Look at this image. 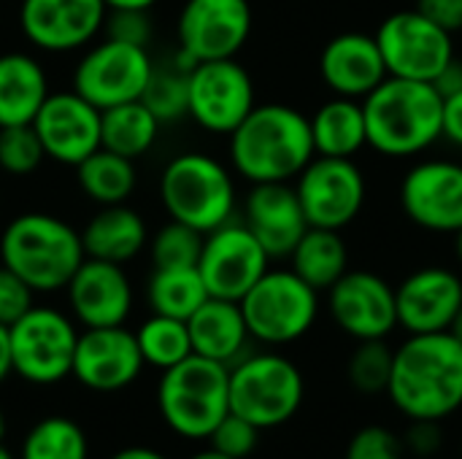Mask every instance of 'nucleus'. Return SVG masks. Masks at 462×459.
<instances>
[{
	"label": "nucleus",
	"instance_id": "nucleus-11",
	"mask_svg": "<svg viewBox=\"0 0 462 459\" xmlns=\"http://www.w3.org/2000/svg\"><path fill=\"white\" fill-rule=\"evenodd\" d=\"M295 192L303 206L309 227L322 230H344L349 227L368 197V184L355 160L341 157H319L298 173Z\"/></svg>",
	"mask_w": 462,
	"mask_h": 459
},
{
	"label": "nucleus",
	"instance_id": "nucleus-27",
	"mask_svg": "<svg viewBox=\"0 0 462 459\" xmlns=\"http://www.w3.org/2000/svg\"><path fill=\"white\" fill-rule=\"evenodd\" d=\"M49 97V78L41 62L24 51L0 54V127L30 124Z\"/></svg>",
	"mask_w": 462,
	"mask_h": 459
},
{
	"label": "nucleus",
	"instance_id": "nucleus-35",
	"mask_svg": "<svg viewBox=\"0 0 462 459\" xmlns=\"http://www.w3.org/2000/svg\"><path fill=\"white\" fill-rule=\"evenodd\" d=\"M135 341H138L143 365H152L157 371H168L192 354L187 322L173 319V317H162V314H152L135 330Z\"/></svg>",
	"mask_w": 462,
	"mask_h": 459
},
{
	"label": "nucleus",
	"instance_id": "nucleus-51",
	"mask_svg": "<svg viewBox=\"0 0 462 459\" xmlns=\"http://www.w3.org/2000/svg\"><path fill=\"white\" fill-rule=\"evenodd\" d=\"M449 333H452V335H455V338H457V341L462 344V306H460V311L455 314V322H452Z\"/></svg>",
	"mask_w": 462,
	"mask_h": 459
},
{
	"label": "nucleus",
	"instance_id": "nucleus-50",
	"mask_svg": "<svg viewBox=\"0 0 462 459\" xmlns=\"http://www.w3.org/2000/svg\"><path fill=\"white\" fill-rule=\"evenodd\" d=\"M189 459H233V457H227V454H222V452H217V449H203V452H198V454H192Z\"/></svg>",
	"mask_w": 462,
	"mask_h": 459
},
{
	"label": "nucleus",
	"instance_id": "nucleus-46",
	"mask_svg": "<svg viewBox=\"0 0 462 459\" xmlns=\"http://www.w3.org/2000/svg\"><path fill=\"white\" fill-rule=\"evenodd\" d=\"M433 87H436V92L441 95V97H449V95H455V92H460L462 89V60L455 54L452 60H449V65L430 81Z\"/></svg>",
	"mask_w": 462,
	"mask_h": 459
},
{
	"label": "nucleus",
	"instance_id": "nucleus-5",
	"mask_svg": "<svg viewBox=\"0 0 462 459\" xmlns=\"http://www.w3.org/2000/svg\"><path fill=\"white\" fill-rule=\"evenodd\" d=\"M157 409L171 433L187 441H208L214 427L230 414V368L189 354L162 371Z\"/></svg>",
	"mask_w": 462,
	"mask_h": 459
},
{
	"label": "nucleus",
	"instance_id": "nucleus-40",
	"mask_svg": "<svg viewBox=\"0 0 462 459\" xmlns=\"http://www.w3.org/2000/svg\"><path fill=\"white\" fill-rule=\"evenodd\" d=\"M257 444H260V430L252 422H246L244 417L233 414V411L208 436L211 449H217V452H222V454L233 459L252 457Z\"/></svg>",
	"mask_w": 462,
	"mask_h": 459
},
{
	"label": "nucleus",
	"instance_id": "nucleus-17",
	"mask_svg": "<svg viewBox=\"0 0 462 459\" xmlns=\"http://www.w3.org/2000/svg\"><path fill=\"white\" fill-rule=\"evenodd\" d=\"M328 311L355 341H379L398 327L395 287L371 271H346L328 289Z\"/></svg>",
	"mask_w": 462,
	"mask_h": 459
},
{
	"label": "nucleus",
	"instance_id": "nucleus-2",
	"mask_svg": "<svg viewBox=\"0 0 462 459\" xmlns=\"http://www.w3.org/2000/svg\"><path fill=\"white\" fill-rule=\"evenodd\" d=\"M230 165L249 184L295 181L314 157L309 116L284 103H263L227 135Z\"/></svg>",
	"mask_w": 462,
	"mask_h": 459
},
{
	"label": "nucleus",
	"instance_id": "nucleus-1",
	"mask_svg": "<svg viewBox=\"0 0 462 459\" xmlns=\"http://www.w3.org/2000/svg\"><path fill=\"white\" fill-rule=\"evenodd\" d=\"M387 398L409 422H447L462 409V344L447 333L409 335L393 357Z\"/></svg>",
	"mask_w": 462,
	"mask_h": 459
},
{
	"label": "nucleus",
	"instance_id": "nucleus-16",
	"mask_svg": "<svg viewBox=\"0 0 462 459\" xmlns=\"http://www.w3.org/2000/svg\"><path fill=\"white\" fill-rule=\"evenodd\" d=\"M401 208L411 225L439 235L462 230V162L422 160L401 181Z\"/></svg>",
	"mask_w": 462,
	"mask_h": 459
},
{
	"label": "nucleus",
	"instance_id": "nucleus-23",
	"mask_svg": "<svg viewBox=\"0 0 462 459\" xmlns=\"http://www.w3.org/2000/svg\"><path fill=\"white\" fill-rule=\"evenodd\" d=\"M241 222L260 241L271 260L290 257L303 233L309 230L303 206L290 181L252 184V192L244 200Z\"/></svg>",
	"mask_w": 462,
	"mask_h": 459
},
{
	"label": "nucleus",
	"instance_id": "nucleus-24",
	"mask_svg": "<svg viewBox=\"0 0 462 459\" xmlns=\"http://www.w3.org/2000/svg\"><path fill=\"white\" fill-rule=\"evenodd\" d=\"M319 73L333 95L355 100L368 97L390 76L376 38L365 32H341L330 38L319 54Z\"/></svg>",
	"mask_w": 462,
	"mask_h": 459
},
{
	"label": "nucleus",
	"instance_id": "nucleus-47",
	"mask_svg": "<svg viewBox=\"0 0 462 459\" xmlns=\"http://www.w3.org/2000/svg\"><path fill=\"white\" fill-rule=\"evenodd\" d=\"M11 346H8V327L0 325V384L11 376Z\"/></svg>",
	"mask_w": 462,
	"mask_h": 459
},
{
	"label": "nucleus",
	"instance_id": "nucleus-42",
	"mask_svg": "<svg viewBox=\"0 0 462 459\" xmlns=\"http://www.w3.org/2000/svg\"><path fill=\"white\" fill-rule=\"evenodd\" d=\"M32 289L0 262V325L11 327L22 314L32 308Z\"/></svg>",
	"mask_w": 462,
	"mask_h": 459
},
{
	"label": "nucleus",
	"instance_id": "nucleus-13",
	"mask_svg": "<svg viewBox=\"0 0 462 459\" xmlns=\"http://www.w3.org/2000/svg\"><path fill=\"white\" fill-rule=\"evenodd\" d=\"M254 106V81L236 57L198 62L189 70L187 116L206 133L230 135Z\"/></svg>",
	"mask_w": 462,
	"mask_h": 459
},
{
	"label": "nucleus",
	"instance_id": "nucleus-25",
	"mask_svg": "<svg viewBox=\"0 0 462 459\" xmlns=\"http://www.w3.org/2000/svg\"><path fill=\"white\" fill-rule=\"evenodd\" d=\"M187 330L192 354L222 363L227 368L246 354V346L252 341L241 306L236 300L222 298H208L187 319Z\"/></svg>",
	"mask_w": 462,
	"mask_h": 459
},
{
	"label": "nucleus",
	"instance_id": "nucleus-44",
	"mask_svg": "<svg viewBox=\"0 0 462 459\" xmlns=\"http://www.w3.org/2000/svg\"><path fill=\"white\" fill-rule=\"evenodd\" d=\"M414 8L449 35L462 32V0H417Z\"/></svg>",
	"mask_w": 462,
	"mask_h": 459
},
{
	"label": "nucleus",
	"instance_id": "nucleus-26",
	"mask_svg": "<svg viewBox=\"0 0 462 459\" xmlns=\"http://www.w3.org/2000/svg\"><path fill=\"white\" fill-rule=\"evenodd\" d=\"M149 243L146 222L130 206H100V211L84 225L81 246L84 257L125 265L135 260Z\"/></svg>",
	"mask_w": 462,
	"mask_h": 459
},
{
	"label": "nucleus",
	"instance_id": "nucleus-54",
	"mask_svg": "<svg viewBox=\"0 0 462 459\" xmlns=\"http://www.w3.org/2000/svg\"><path fill=\"white\" fill-rule=\"evenodd\" d=\"M0 459H16V457H14V454H11V452H8V449L0 444Z\"/></svg>",
	"mask_w": 462,
	"mask_h": 459
},
{
	"label": "nucleus",
	"instance_id": "nucleus-32",
	"mask_svg": "<svg viewBox=\"0 0 462 459\" xmlns=\"http://www.w3.org/2000/svg\"><path fill=\"white\" fill-rule=\"evenodd\" d=\"M208 298L198 268H154L146 281V303L152 314L187 322Z\"/></svg>",
	"mask_w": 462,
	"mask_h": 459
},
{
	"label": "nucleus",
	"instance_id": "nucleus-45",
	"mask_svg": "<svg viewBox=\"0 0 462 459\" xmlns=\"http://www.w3.org/2000/svg\"><path fill=\"white\" fill-rule=\"evenodd\" d=\"M444 138L462 149V89L444 97Z\"/></svg>",
	"mask_w": 462,
	"mask_h": 459
},
{
	"label": "nucleus",
	"instance_id": "nucleus-20",
	"mask_svg": "<svg viewBox=\"0 0 462 459\" xmlns=\"http://www.w3.org/2000/svg\"><path fill=\"white\" fill-rule=\"evenodd\" d=\"M30 124L38 133L46 157L60 165L76 168L100 149V108L76 89L49 92Z\"/></svg>",
	"mask_w": 462,
	"mask_h": 459
},
{
	"label": "nucleus",
	"instance_id": "nucleus-33",
	"mask_svg": "<svg viewBox=\"0 0 462 459\" xmlns=\"http://www.w3.org/2000/svg\"><path fill=\"white\" fill-rule=\"evenodd\" d=\"M19 459H89V441L79 422L43 417L27 430Z\"/></svg>",
	"mask_w": 462,
	"mask_h": 459
},
{
	"label": "nucleus",
	"instance_id": "nucleus-39",
	"mask_svg": "<svg viewBox=\"0 0 462 459\" xmlns=\"http://www.w3.org/2000/svg\"><path fill=\"white\" fill-rule=\"evenodd\" d=\"M406 446L401 433L384 427V425H365L360 427L349 444L344 459H406Z\"/></svg>",
	"mask_w": 462,
	"mask_h": 459
},
{
	"label": "nucleus",
	"instance_id": "nucleus-18",
	"mask_svg": "<svg viewBox=\"0 0 462 459\" xmlns=\"http://www.w3.org/2000/svg\"><path fill=\"white\" fill-rule=\"evenodd\" d=\"M143 371V357L125 325L84 327L76 341L70 376L92 392H119L135 384Z\"/></svg>",
	"mask_w": 462,
	"mask_h": 459
},
{
	"label": "nucleus",
	"instance_id": "nucleus-28",
	"mask_svg": "<svg viewBox=\"0 0 462 459\" xmlns=\"http://www.w3.org/2000/svg\"><path fill=\"white\" fill-rule=\"evenodd\" d=\"M309 124H311L314 154L319 157L355 160L368 146L363 100L333 95L309 116Z\"/></svg>",
	"mask_w": 462,
	"mask_h": 459
},
{
	"label": "nucleus",
	"instance_id": "nucleus-14",
	"mask_svg": "<svg viewBox=\"0 0 462 459\" xmlns=\"http://www.w3.org/2000/svg\"><path fill=\"white\" fill-rule=\"evenodd\" d=\"M271 257L244 222H225L203 235L198 273L211 298L241 300L268 271Z\"/></svg>",
	"mask_w": 462,
	"mask_h": 459
},
{
	"label": "nucleus",
	"instance_id": "nucleus-52",
	"mask_svg": "<svg viewBox=\"0 0 462 459\" xmlns=\"http://www.w3.org/2000/svg\"><path fill=\"white\" fill-rule=\"evenodd\" d=\"M3 438H5V414L0 409V444H3Z\"/></svg>",
	"mask_w": 462,
	"mask_h": 459
},
{
	"label": "nucleus",
	"instance_id": "nucleus-41",
	"mask_svg": "<svg viewBox=\"0 0 462 459\" xmlns=\"http://www.w3.org/2000/svg\"><path fill=\"white\" fill-rule=\"evenodd\" d=\"M103 30H106V38L133 43V46H143V49H149V41L154 35V24L149 19V11H138V8L108 11Z\"/></svg>",
	"mask_w": 462,
	"mask_h": 459
},
{
	"label": "nucleus",
	"instance_id": "nucleus-10",
	"mask_svg": "<svg viewBox=\"0 0 462 459\" xmlns=\"http://www.w3.org/2000/svg\"><path fill=\"white\" fill-rule=\"evenodd\" d=\"M154 70L149 49L106 38L92 43L73 70V89L95 108L141 100Z\"/></svg>",
	"mask_w": 462,
	"mask_h": 459
},
{
	"label": "nucleus",
	"instance_id": "nucleus-8",
	"mask_svg": "<svg viewBox=\"0 0 462 459\" xmlns=\"http://www.w3.org/2000/svg\"><path fill=\"white\" fill-rule=\"evenodd\" d=\"M252 341L263 346H287L300 341L319 317V292L298 273L265 271L260 281L238 300Z\"/></svg>",
	"mask_w": 462,
	"mask_h": 459
},
{
	"label": "nucleus",
	"instance_id": "nucleus-7",
	"mask_svg": "<svg viewBox=\"0 0 462 459\" xmlns=\"http://www.w3.org/2000/svg\"><path fill=\"white\" fill-rule=\"evenodd\" d=\"M300 368L279 352L244 354L230 365V411L260 433L287 425L303 406Z\"/></svg>",
	"mask_w": 462,
	"mask_h": 459
},
{
	"label": "nucleus",
	"instance_id": "nucleus-55",
	"mask_svg": "<svg viewBox=\"0 0 462 459\" xmlns=\"http://www.w3.org/2000/svg\"><path fill=\"white\" fill-rule=\"evenodd\" d=\"M460 454H462V446H460Z\"/></svg>",
	"mask_w": 462,
	"mask_h": 459
},
{
	"label": "nucleus",
	"instance_id": "nucleus-9",
	"mask_svg": "<svg viewBox=\"0 0 462 459\" xmlns=\"http://www.w3.org/2000/svg\"><path fill=\"white\" fill-rule=\"evenodd\" d=\"M79 330L70 317L49 306H32L8 327L11 371L30 384L49 387L70 376Z\"/></svg>",
	"mask_w": 462,
	"mask_h": 459
},
{
	"label": "nucleus",
	"instance_id": "nucleus-43",
	"mask_svg": "<svg viewBox=\"0 0 462 459\" xmlns=\"http://www.w3.org/2000/svg\"><path fill=\"white\" fill-rule=\"evenodd\" d=\"M444 422H409L403 438L406 454L417 459H433L444 446Z\"/></svg>",
	"mask_w": 462,
	"mask_h": 459
},
{
	"label": "nucleus",
	"instance_id": "nucleus-19",
	"mask_svg": "<svg viewBox=\"0 0 462 459\" xmlns=\"http://www.w3.org/2000/svg\"><path fill=\"white\" fill-rule=\"evenodd\" d=\"M103 0H22L19 27L24 38L51 54L84 49L106 24Z\"/></svg>",
	"mask_w": 462,
	"mask_h": 459
},
{
	"label": "nucleus",
	"instance_id": "nucleus-29",
	"mask_svg": "<svg viewBox=\"0 0 462 459\" xmlns=\"http://www.w3.org/2000/svg\"><path fill=\"white\" fill-rule=\"evenodd\" d=\"M290 271L317 292H328L349 271V249L341 230L309 227L290 254Z\"/></svg>",
	"mask_w": 462,
	"mask_h": 459
},
{
	"label": "nucleus",
	"instance_id": "nucleus-53",
	"mask_svg": "<svg viewBox=\"0 0 462 459\" xmlns=\"http://www.w3.org/2000/svg\"><path fill=\"white\" fill-rule=\"evenodd\" d=\"M455 238H457V241H455V246H457V260L462 262V230L455 235Z\"/></svg>",
	"mask_w": 462,
	"mask_h": 459
},
{
	"label": "nucleus",
	"instance_id": "nucleus-15",
	"mask_svg": "<svg viewBox=\"0 0 462 459\" xmlns=\"http://www.w3.org/2000/svg\"><path fill=\"white\" fill-rule=\"evenodd\" d=\"M252 32L249 0H187L179 11V51L198 62L236 57Z\"/></svg>",
	"mask_w": 462,
	"mask_h": 459
},
{
	"label": "nucleus",
	"instance_id": "nucleus-37",
	"mask_svg": "<svg viewBox=\"0 0 462 459\" xmlns=\"http://www.w3.org/2000/svg\"><path fill=\"white\" fill-rule=\"evenodd\" d=\"M200 249L203 233L171 219L152 238V262L154 268H198Z\"/></svg>",
	"mask_w": 462,
	"mask_h": 459
},
{
	"label": "nucleus",
	"instance_id": "nucleus-12",
	"mask_svg": "<svg viewBox=\"0 0 462 459\" xmlns=\"http://www.w3.org/2000/svg\"><path fill=\"white\" fill-rule=\"evenodd\" d=\"M374 38L384 57L387 73L398 78L433 81L455 57L452 35L425 19L417 8L390 14Z\"/></svg>",
	"mask_w": 462,
	"mask_h": 459
},
{
	"label": "nucleus",
	"instance_id": "nucleus-49",
	"mask_svg": "<svg viewBox=\"0 0 462 459\" xmlns=\"http://www.w3.org/2000/svg\"><path fill=\"white\" fill-rule=\"evenodd\" d=\"M108 11H116V8H138V11H152V5L157 0H103Z\"/></svg>",
	"mask_w": 462,
	"mask_h": 459
},
{
	"label": "nucleus",
	"instance_id": "nucleus-22",
	"mask_svg": "<svg viewBox=\"0 0 462 459\" xmlns=\"http://www.w3.org/2000/svg\"><path fill=\"white\" fill-rule=\"evenodd\" d=\"M70 314L81 327H116L133 311V287L122 265L84 257L68 287Z\"/></svg>",
	"mask_w": 462,
	"mask_h": 459
},
{
	"label": "nucleus",
	"instance_id": "nucleus-36",
	"mask_svg": "<svg viewBox=\"0 0 462 459\" xmlns=\"http://www.w3.org/2000/svg\"><path fill=\"white\" fill-rule=\"evenodd\" d=\"M393 357L395 349L387 338L379 341H357L355 352L346 363V381L360 395H387L390 376H393Z\"/></svg>",
	"mask_w": 462,
	"mask_h": 459
},
{
	"label": "nucleus",
	"instance_id": "nucleus-38",
	"mask_svg": "<svg viewBox=\"0 0 462 459\" xmlns=\"http://www.w3.org/2000/svg\"><path fill=\"white\" fill-rule=\"evenodd\" d=\"M46 151L32 124L0 127V170L8 176H30L43 162Z\"/></svg>",
	"mask_w": 462,
	"mask_h": 459
},
{
	"label": "nucleus",
	"instance_id": "nucleus-31",
	"mask_svg": "<svg viewBox=\"0 0 462 459\" xmlns=\"http://www.w3.org/2000/svg\"><path fill=\"white\" fill-rule=\"evenodd\" d=\"M133 162L135 160H127L100 146L76 165V181L81 192L97 206H119L127 203L138 184V170Z\"/></svg>",
	"mask_w": 462,
	"mask_h": 459
},
{
	"label": "nucleus",
	"instance_id": "nucleus-34",
	"mask_svg": "<svg viewBox=\"0 0 462 459\" xmlns=\"http://www.w3.org/2000/svg\"><path fill=\"white\" fill-rule=\"evenodd\" d=\"M195 68L192 60H187L181 51L176 60L157 65L152 70V78L141 95V100L149 106V111L165 124L187 116V100H189V70Z\"/></svg>",
	"mask_w": 462,
	"mask_h": 459
},
{
	"label": "nucleus",
	"instance_id": "nucleus-4",
	"mask_svg": "<svg viewBox=\"0 0 462 459\" xmlns=\"http://www.w3.org/2000/svg\"><path fill=\"white\" fill-rule=\"evenodd\" d=\"M0 262L32 292H60L84 262L81 233L54 214H19L0 235Z\"/></svg>",
	"mask_w": 462,
	"mask_h": 459
},
{
	"label": "nucleus",
	"instance_id": "nucleus-21",
	"mask_svg": "<svg viewBox=\"0 0 462 459\" xmlns=\"http://www.w3.org/2000/svg\"><path fill=\"white\" fill-rule=\"evenodd\" d=\"M462 306V279L441 265L420 268L395 287L398 327L409 335L447 333Z\"/></svg>",
	"mask_w": 462,
	"mask_h": 459
},
{
	"label": "nucleus",
	"instance_id": "nucleus-30",
	"mask_svg": "<svg viewBox=\"0 0 462 459\" xmlns=\"http://www.w3.org/2000/svg\"><path fill=\"white\" fill-rule=\"evenodd\" d=\"M160 119L143 100H130L100 111V146L127 160L143 157L160 135Z\"/></svg>",
	"mask_w": 462,
	"mask_h": 459
},
{
	"label": "nucleus",
	"instance_id": "nucleus-6",
	"mask_svg": "<svg viewBox=\"0 0 462 459\" xmlns=\"http://www.w3.org/2000/svg\"><path fill=\"white\" fill-rule=\"evenodd\" d=\"M160 200L173 222L198 233H211L236 214L233 173L211 154L184 151L160 176Z\"/></svg>",
	"mask_w": 462,
	"mask_h": 459
},
{
	"label": "nucleus",
	"instance_id": "nucleus-48",
	"mask_svg": "<svg viewBox=\"0 0 462 459\" xmlns=\"http://www.w3.org/2000/svg\"><path fill=\"white\" fill-rule=\"evenodd\" d=\"M111 459H168V457H165V454H160V452H154V449H149V446H127V449L116 452Z\"/></svg>",
	"mask_w": 462,
	"mask_h": 459
},
{
	"label": "nucleus",
	"instance_id": "nucleus-3",
	"mask_svg": "<svg viewBox=\"0 0 462 459\" xmlns=\"http://www.w3.org/2000/svg\"><path fill=\"white\" fill-rule=\"evenodd\" d=\"M368 146L384 157H414L444 138V97L430 81L387 76L363 97Z\"/></svg>",
	"mask_w": 462,
	"mask_h": 459
}]
</instances>
